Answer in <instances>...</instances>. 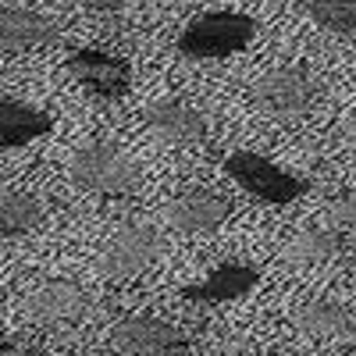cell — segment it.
<instances>
[{
    "mask_svg": "<svg viewBox=\"0 0 356 356\" xmlns=\"http://www.w3.org/2000/svg\"><path fill=\"white\" fill-rule=\"evenodd\" d=\"M257 22L239 11H211L200 15L182 36H178V50L193 61H214V57L239 54L253 43Z\"/></svg>",
    "mask_w": 356,
    "mask_h": 356,
    "instance_id": "6da1fadb",
    "label": "cell"
},
{
    "mask_svg": "<svg viewBox=\"0 0 356 356\" xmlns=\"http://www.w3.org/2000/svg\"><path fill=\"white\" fill-rule=\"evenodd\" d=\"M75 186L97 196H129L139 189L136 164L114 143H86L72 157Z\"/></svg>",
    "mask_w": 356,
    "mask_h": 356,
    "instance_id": "7a4b0ae2",
    "label": "cell"
},
{
    "mask_svg": "<svg viewBox=\"0 0 356 356\" xmlns=\"http://www.w3.org/2000/svg\"><path fill=\"white\" fill-rule=\"evenodd\" d=\"M321 100V82L303 68H275L253 86V104L271 118H300Z\"/></svg>",
    "mask_w": 356,
    "mask_h": 356,
    "instance_id": "3957f363",
    "label": "cell"
},
{
    "mask_svg": "<svg viewBox=\"0 0 356 356\" xmlns=\"http://www.w3.org/2000/svg\"><path fill=\"white\" fill-rule=\"evenodd\" d=\"M225 168H228V175H232L250 196H257V200H264V203H292V200H300V196L307 193V182H303L300 175L278 168L275 161H267V157H260V154L239 150V154H232V157L225 161Z\"/></svg>",
    "mask_w": 356,
    "mask_h": 356,
    "instance_id": "277c9868",
    "label": "cell"
},
{
    "mask_svg": "<svg viewBox=\"0 0 356 356\" xmlns=\"http://www.w3.org/2000/svg\"><path fill=\"white\" fill-rule=\"evenodd\" d=\"M161 253V235L154 225H125V228H118L104 253H100V271L114 282H125V278H136L143 275L146 267H150Z\"/></svg>",
    "mask_w": 356,
    "mask_h": 356,
    "instance_id": "5b68a950",
    "label": "cell"
},
{
    "mask_svg": "<svg viewBox=\"0 0 356 356\" xmlns=\"http://www.w3.org/2000/svg\"><path fill=\"white\" fill-rule=\"evenodd\" d=\"M111 346L129 356H189L193 339L157 317H125L111 328Z\"/></svg>",
    "mask_w": 356,
    "mask_h": 356,
    "instance_id": "8992f818",
    "label": "cell"
},
{
    "mask_svg": "<svg viewBox=\"0 0 356 356\" xmlns=\"http://www.w3.org/2000/svg\"><path fill=\"white\" fill-rule=\"evenodd\" d=\"M89 314V292L68 278H54L33 289L22 303V317L40 328H54V324H75Z\"/></svg>",
    "mask_w": 356,
    "mask_h": 356,
    "instance_id": "52a82bcc",
    "label": "cell"
},
{
    "mask_svg": "<svg viewBox=\"0 0 356 356\" xmlns=\"http://www.w3.org/2000/svg\"><path fill=\"white\" fill-rule=\"evenodd\" d=\"M68 72L72 79H79L89 93H97L104 100H118L129 93L132 86V72L122 57L104 54V50H75L68 57Z\"/></svg>",
    "mask_w": 356,
    "mask_h": 356,
    "instance_id": "ba28073f",
    "label": "cell"
},
{
    "mask_svg": "<svg viewBox=\"0 0 356 356\" xmlns=\"http://www.w3.org/2000/svg\"><path fill=\"white\" fill-rule=\"evenodd\" d=\"M232 214V203L221 193L211 189H193L182 193L171 207H168V221L175 232H186V235H200V232H214L228 221Z\"/></svg>",
    "mask_w": 356,
    "mask_h": 356,
    "instance_id": "9c48e42d",
    "label": "cell"
},
{
    "mask_svg": "<svg viewBox=\"0 0 356 356\" xmlns=\"http://www.w3.org/2000/svg\"><path fill=\"white\" fill-rule=\"evenodd\" d=\"M143 118L154 136H161L164 143H175V146H193L207 136V118L186 100H171V97L154 100Z\"/></svg>",
    "mask_w": 356,
    "mask_h": 356,
    "instance_id": "30bf717a",
    "label": "cell"
},
{
    "mask_svg": "<svg viewBox=\"0 0 356 356\" xmlns=\"http://www.w3.org/2000/svg\"><path fill=\"white\" fill-rule=\"evenodd\" d=\"M292 324L303 339L314 342H349L356 335V321L342 303L332 300H307L292 310Z\"/></svg>",
    "mask_w": 356,
    "mask_h": 356,
    "instance_id": "8fae6325",
    "label": "cell"
},
{
    "mask_svg": "<svg viewBox=\"0 0 356 356\" xmlns=\"http://www.w3.org/2000/svg\"><path fill=\"white\" fill-rule=\"evenodd\" d=\"M57 40V25L36 11L4 8L0 11V54H22L36 50Z\"/></svg>",
    "mask_w": 356,
    "mask_h": 356,
    "instance_id": "7c38bea8",
    "label": "cell"
},
{
    "mask_svg": "<svg viewBox=\"0 0 356 356\" xmlns=\"http://www.w3.org/2000/svg\"><path fill=\"white\" fill-rule=\"evenodd\" d=\"M257 267L250 264H221L218 271H211L203 282L196 285H186V300L193 303H232L239 300V296H246L253 285H257Z\"/></svg>",
    "mask_w": 356,
    "mask_h": 356,
    "instance_id": "4fadbf2b",
    "label": "cell"
},
{
    "mask_svg": "<svg viewBox=\"0 0 356 356\" xmlns=\"http://www.w3.org/2000/svg\"><path fill=\"white\" fill-rule=\"evenodd\" d=\"M54 129V118L25 100L0 97V146H29Z\"/></svg>",
    "mask_w": 356,
    "mask_h": 356,
    "instance_id": "5bb4252c",
    "label": "cell"
},
{
    "mask_svg": "<svg viewBox=\"0 0 356 356\" xmlns=\"http://www.w3.org/2000/svg\"><path fill=\"white\" fill-rule=\"evenodd\" d=\"M43 225V203L33 193L22 189H4L0 193V235H29Z\"/></svg>",
    "mask_w": 356,
    "mask_h": 356,
    "instance_id": "9a60e30c",
    "label": "cell"
},
{
    "mask_svg": "<svg viewBox=\"0 0 356 356\" xmlns=\"http://www.w3.org/2000/svg\"><path fill=\"white\" fill-rule=\"evenodd\" d=\"M346 253V235L339 228H307L289 243V260L296 264H328Z\"/></svg>",
    "mask_w": 356,
    "mask_h": 356,
    "instance_id": "2e32d148",
    "label": "cell"
},
{
    "mask_svg": "<svg viewBox=\"0 0 356 356\" xmlns=\"http://www.w3.org/2000/svg\"><path fill=\"white\" fill-rule=\"evenodd\" d=\"M307 15L324 33L335 36L356 33V0H307Z\"/></svg>",
    "mask_w": 356,
    "mask_h": 356,
    "instance_id": "e0dca14e",
    "label": "cell"
},
{
    "mask_svg": "<svg viewBox=\"0 0 356 356\" xmlns=\"http://www.w3.org/2000/svg\"><path fill=\"white\" fill-rule=\"evenodd\" d=\"M328 218L339 232H356V189L339 196L332 207H328Z\"/></svg>",
    "mask_w": 356,
    "mask_h": 356,
    "instance_id": "ac0fdd59",
    "label": "cell"
},
{
    "mask_svg": "<svg viewBox=\"0 0 356 356\" xmlns=\"http://www.w3.org/2000/svg\"><path fill=\"white\" fill-rule=\"evenodd\" d=\"M0 356H47V349H40L33 342H22V339L0 335Z\"/></svg>",
    "mask_w": 356,
    "mask_h": 356,
    "instance_id": "d6986e66",
    "label": "cell"
},
{
    "mask_svg": "<svg viewBox=\"0 0 356 356\" xmlns=\"http://www.w3.org/2000/svg\"><path fill=\"white\" fill-rule=\"evenodd\" d=\"M82 8H93V11H122L129 0H79Z\"/></svg>",
    "mask_w": 356,
    "mask_h": 356,
    "instance_id": "ffe728a7",
    "label": "cell"
},
{
    "mask_svg": "<svg viewBox=\"0 0 356 356\" xmlns=\"http://www.w3.org/2000/svg\"><path fill=\"white\" fill-rule=\"evenodd\" d=\"M342 139H346V146H349V150L356 154V118H353V122H346V129H342Z\"/></svg>",
    "mask_w": 356,
    "mask_h": 356,
    "instance_id": "44dd1931",
    "label": "cell"
}]
</instances>
